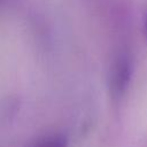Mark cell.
Wrapping results in <instances>:
<instances>
[{"label":"cell","instance_id":"1","mask_svg":"<svg viewBox=\"0 0 147 147\" xmlns=\"http://www.w3.org/2000/svg\"><path fill=\"white\" fill-rule=\"evenodd\" d=\"M131 75H132L131 60L126 55H122L117 57L113 63L108 76L109 92L115 99L121 98L125 93L131 80Z\"/></svg>","mask_w":147,"mask_h":147},{"label":"cell","instance_id":"2","mask_svg":"<svg viewBox=\"0 0 147 147\" xmlns=\"http://www.w3.org/2000/svg\"><path fill=\"white\" fill-rule=\"evenodd\" d=\"M25 147H69V141L65 136L53 133L39 137L30 141Z\"/></svg>","mask_w":147,"mask_h":147},{"label":"cell","instance_id":"3","mask_svg":"<svg viewBox=\"0 0 147 147\" xmlns=\"http://www.w3.org/2000/svg\"><path fill=\"white\" fill-rule=\"evenodd\" d=\"M144 34H145V39L147 42V14L145 16V21H144Z\"/></svg>","mask_w":147,"mask_h":147}]
</instances>
